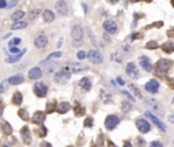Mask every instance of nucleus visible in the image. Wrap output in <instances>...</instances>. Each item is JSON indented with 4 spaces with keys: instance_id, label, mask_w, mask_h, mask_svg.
Returning <instances> with one entry per match:
<instances>
[{
    "instance_id": "f257e3e1",
    "label": "nucleus",
    "mask_w": 174,
    "mask_h": 147,
    "mask_svg": "<svg viewBox=\"0 0 174 147\" xmlns=\"http://www.w3.org/2000/svg\"><path fill=\"white\" fill-rule=\"evenodd\" d=\"M71 38H72V45L74 46H80L82 40H83V29L80 25H74L71 29Z\"/></svg>"
},
{
    "instance_id": "f03ea898",
    "label": "nucleus",
    "mask_w": 174,
    "mask_h": 147,
    "mask_svg": "<svg viewBox=\"0 0 174 147\" xmlns=\"http://www.w3.org/2000/svg\"><path fill=\"white\" fill-rule=\"evenodd\" d=\"M69 78H71V71H69L68 67L65 65V67H61L60 71H57V72L55 74V82L60 83V84H65L69 80Z\"/></svg>"
},
{
    "instance_id": "7ed1b4c3",
    "label": "nucleus",
    "mask_w": 174,
    "mask_h": 147,
    "mask_svg": "<svg viewBox=\"0 0 174 147\" xmlns=\"http://www.w3.org/2000/svg\"><path fill=\"white\" fill-rule=\"evenodd\" d=\"M170 67H172V61L166 60V59H162V60H159V63H158L155 72H157V75H159V76H166L167 70H169Z\"/></svg>"
},
{
    "instance_id": "20e7f679",
    "label": "nucleus",
    "mask_w": 174,
    "mask_h": 147,
    "mask_svg": "<svg viewBox=\"0 0 174 147\" xmlns=\"http://www.w3.org/2000/svg\"><path fill=\"white\" fill-rule=\"evenodd\" d=\"M33 90H34V94L38 97V98H44V97H46V94H48V86L44 82H37L34 84Z\"/></svg>"
},
{
    "instance_id": "39448f33",
    "label": "nucleus",
    "mask_w": 174,
    "mask_h": 147,
    "mask_svg": "<svg viewBox=\"0 0 174 147\" xmlns=\"http://www.w3.org/2000/svg\"><path fill=\"white\" fill-rule=\"evenodd\" d=\"M118 123H120V118L117 114H109L105 118V127H106V130H109V131L114 130V128L118 126Z\"/></svg>"
},
{
    "instance_id": "423d86ee",
    "label": "nucleus",
    "mask_w": 174,
    "mask_h": 147,
    "mask_svg": "<svg viewBox=\"0 0 174 147\" xmlns=\"http://www.w3.org/2000/svg\"><path fill=\"white\" fill-rule=\"evenodd\" d=\"M136 127H137V130L140 131L141 133H148L151 131L150 123H148L145 118H141V117L136 118Z\"/></svg>"
},
{
    "instance_id": "0eeeda50",
    "label": "nucleus",
    "mask_w": 174,
    "mask_h": 147,
    "mask_svg": "<svg viewBox=\"0 0 174 147\" xmlns=\"http://www.w3.org/2000/svg\"><path fill=\"white\" fill-rule=\"evenodd\" d=\"M87 59H88V61H90V63H93V64H101L103 61L102 55H101V53L98 52L97 49H93V51L88 52L87 53Z\"/></svg>"
},
{
    "instance_id": "6e6552de",
    "label": "nucleus",
    "mask_w": 174,
    "mask_h": 147,
    "mask_svg": "<svg viewBox=\"0 0 174 147\" xmlns=\"http://www.w3.org/2000/svg\"><path fill=\"white\" fill-rule=\"evenodd\" d=\"M103 29H105V32L109 33V34H116L117 30H118V26H117L116 21L106 19L105 22H103Z\"/></svg>"
},
{
    "instance_id": "1a4fd4ad",
    "label": "nucleus",
    "mask_w": 174,
    "mask_h": 147,
    "mask_svg": "<svg viewBox=\"0 0 174 147\" xmlns=\"http://www.w3.org/2000/svg\"><path fill=\"white\" fill-rule=\"evenodd\" d=\"M159 82L158 80H155V79H151V80H148L147 83H145V86H144V89L147 90L148 93H151V94H157L158 91H159Z\"/></svg>"
},
{
    "instance_id": "9d476101",
    "label": "nucleus",
    "mask_w": 174,
    "mask_h": 147,
    "mask_svg": "<svg viewBox=\"0 0 174 147\" xmlns=\"http://www.w3.org/2000/svg\"><path fill=\"white\" fill-rule=\"evenodd\" d=\"M125 71H126V75H128L129 78H132V79L139 78V70H137V67H136L135 63H128L126 64Z\"/></svg>"
},
{
    "instance_id": "9b49d317",
    "label": "nucleus",
    "mask_w": 174,
    "mask_h": 147,
    "mask_svg": "<svg viewBox=\"0 0 174 147\" xmlns=\"http://www.w3.org/2000/svg\"><path fill=\"white\" fill-rule=\"evenodd\" d=\"M48 42H49L48 37L44 36V34H41V36L36 37V40H34V46L38 48V49H42V48H45V46L48 45Z\"/></svg>"
},
{
    "instance_id": "f8f14e48",
    "label": "nucleus",
    "mask_w": 174,
    "mask_h": 147,
    "mask_svg": "<svg viewBox=\"0 0 174 147\" xmlns=\"http://www.w3.org/2000/svg\"><path fill=\"white\" fill-rule=\"evenodd\" d=\"M139 63H140L141 68H143L144 71H151L153 70V63H151L150 57H147V56H140V59H139Z\"/></svg>"
},
{
    "instance_id": "ddd939ff",
    "label": "nucleus",
    "mask_w": 174,
    "mask_h": 147,
    "mask_svg": "<svg viewBox=\"0 0 174 147\" xmlns=\"http://www.w3.org/2000/svg\"><path fill=\"white\" fill-rule=\"evenodd\" d=\"M56 10H57V12L60 15H67L68 14V3L67 2H57L56 3Z\"/></svg>"
},
{
    "instance_id": "4468645a",
    "label": "nucleus",
    "mask_w": 174,
    "mask_h": 147,
    "mask_svg": "<svg viewBox=\"0 0 174 147\" xmlns=\"http://www.w3.org/2000/svg\"><path fill=\"white\" fill-rule=\"evenodd\" d=\"M79 86H80L82 91H88V90L91 89V86H93V83H91L90 78L84 76V78H82V79L79 80Z\"/></svg>"
},
{
    "instance_id": "2eb2a0df",
    "label": "nucleus",
    "mask_w": 174,
    "mask_h": 147,
    "mask_svg": "<svg viewBox=\"0 0 174 147\" xmlns=\"http://www.w3.org/2000/svg\"><path fill=\"white\" fill-rule=\"evenodd\" d=\"M145 114H147L148 118H151V121H153V123H154L157 127H159L162 131H166V126H164V123H162V121H160V118H158L157 116H154L153 113H151V112H147Z\"/></svg>"
},
{
    "instance_id": "dca6fc26",
    "label": "nucleus",
    "mask_w": 174,
    "mask_h": 147,
    "mask_svg": "<svg viewBox=\"0 0 174 147\" xmlns=\"http://www.w3.org/2000/svg\"><path fill=\"white\" fill-rule=\"evenodd\" d=\"M42 78V70L38 67H34L29 71V79H33V80H38Z\"/></svg>"
},
{
    "instance_id": "f3484780",
    "label": "nucleus",
    "mask_w": 174,
    "mask_h": 147,
    "mask_svg": "<svg viewBox=\"0 0 174 147\" xmlns=\"http://www.w3.org/2000/svg\"><path fill=\"white\" fill-rule=\"evenodd\" d=\"M7 80H8V84H12V86H18V84L23 83L25 78H23V75L17 74V75H12L11 78H8Z\"/></svg>"
},
{
    "instance_id": "a211bd4d",
    "label": "nucleus",
    "mask_w": 174,
    "mask_h": 147,
    "mask_svg": "<svg viewBox=\"0 0 174 147\" xmlns=\"http://www.w3.org/2000/svg\"><path fill=\"white\" fill-rule=\"evenodd\" d=\"M67 67H68V70L71 71V74L72 72H80V71H86L87 70L86 65H82L79 63H71V64H68Z\"/></svg>"
},
{
    "instance_id": "6ab92c4d",
    "label": "nucleus",
    "mask_w": 174,
    "mask_h": 147,
    "mask_svg": "<svg viewBox=\"0 0 174 147\" xmlns=\"http://www.w3.org/2000/svg\"><path fill=\"white\" fill-rule=\"evenodd\" d=\"M21 135H22V139H23L25 143H30L31 140V133H30V130L27 127H23L21 130Z\"/></svg>"
},
{
    "instance_id": "aec40b11",
    "label": "nucleus",
    "mask_w": 174,
    "mask_h": 147,
    "mask_svg": "<svg viewBox=\"0 0 174 147\" xmlns=\"http://www.w3.org/2000/svg\"><path fill=\"white\" fill-rule=\"evenodd\" d=\"M42 18H44V21H45L46 23H50V22L55 21V14H53L50 10H45L44 11V14H42Z\"/></svg>"
},
{
    "instance_id": "412c9836",
    "label": "nucleus",
    "mask_w": 174,
    "mask_h": 147,
    "mask_svg": "<svg viewBox=\"0 0 174 147\" xmlns=\"http://www.w3.org/2000/svg\"><path fill=\"white\" fill-rule=\"evenodd\" d=\"M56 67H57V63H50V61H45L44 63V70L48 74H52L56 70Z\"/></svg>"
},
{
    "instance_id": "4be33fe9",
    "label": "nucleus",
    "mask_w": 174,
    "mask_h": 147,
    "mask_svg": "<svg viewBox=\"0 0 174 147\" xmlns=\"http://www.w3.org/2000/svg\"><path fill=\"white\" fill-rule=\"evenodd\" d=\"M45 120V113L44 112H36L33 116V123H36V124H40V123H42V121Z\"/></svg>"
},
{
    "instance_id": "5701e85b",
    "label": "nucleus",
    "mask_w": 174,
    "mask_h": 147,
    "mask_svg": "<svg viewBox=\"0 0 174 147\" xmlns=\"http://www.w3.org/2000/svg\"><path fill=\"white\" fill-rule=\"evenodd\" d=\"M25 52H26V49L21 51L19 53H18V55H15V56H10V57H7V59H6V61H7V63H17V61L19 60L22 56L25 55Z\"/></svg>"
},
{
    "instance_id": "b1692460",
    "label": "nucleus",
    "mask_w": 174,
    "mask_h": 147,
    "mask_svg": "<svg viewBox=\"0 0 174 147\" xmlns=\"http://www.w3.org/2000/svg\"><path fill=\"white\" fill-rule=\"evenodd\" d=\"M69 109H71V105H69L68 102H61V104L57 106V112H59V113H61V114L63 113H67Z\"/></svg>"
},
{
    "instance_id": "393cba45",
    "label": "nucleus",
    "mask_w": 174,
    "mask_h": 147,
    "mask_svg": "<svg viewBox=\"0 0 174 147\" xmlns=\"http://www.w3.org/2000/svg\"><path fill=\"white\" fill-rule=\"evenodd\" d=\"M23 17H25V11H15L14 14L11 15V19L14 21V23H15V22H19Z\"/></svg>"
},
{
    "instance_id": "a878e982",
    "label": "nucleus",
    "mask_w": 174,
    "mask_h": 147,
    "mask_svg": "<svg viewBox=\"0 0 174 147\" xmlns=\"http://www.w3.org/2000/svg\"><path fill=\"white\" fill-rule=\"evenodd\" d=\"M101 99H102L105 104H109V102H112V95L107 91H105V90H101Z\"/></svg>"
},
{
    "instance_id": "bb28decb",
    "label": "nucleus",
    "mask_w": 174,
    "mask_h": 147,
    "mask_svg": "<svg viewBox=\"0 0 174 147\" xmlns=\"http://www.w3.org/2000/svg\"><path fill=\"white\" fill-rule=\"evenodd\" d=\"M27 26V22L25 21H19V22H15V23H12L11 29L12 30H18V29H25V27Z\"/></svg>"
},
{
    "instance_id": "cd10ccee",
    "label": "nucleus",
    "mask_w": 174,
    "mask_h": 147,
    "mask_svg": "<svg viewBox=\"0 0 174 147\" xmlns=\"http://www.w3.org/2000/svg\"><path fill=\"white\" fill-rule=\"evenodd\" d=\"M2 128H3V132H4L6 135H11V133H12V128H11V126L7 123V121H3Z\"/></svg>"
},
{
    "instance_id": "c85d7f7f",
    "label": "nucleus",
    "mask_w": 174,
    "mask_h": 147,
    "mask_svg": "<svg viewBox=\"0 0 174 147\" xmlns=\"http://www.w3.org/2000/svg\"><path fill=\"white\" fill-rule=\"evenodd\" d=\"M162 49L166 53H172L174 51V42H164L162 45Z\"/></svg>"
},
{
    "instance_id": "c756f323",
    "label": "nucleus",
    "mask_w": 174,
    "mask_h": 147,
    "mask_svg": "<svg viewBox=\"0 0 174 147\" xmlns=\"http://www.w3.org/2000/svg\"><path fill=\"white\" fill-rule=\"evenodd\" d=\"M12 102H14L15 105H18V106L22 104V94L19 91H17L14 95H12Z\"/></svg>"
},
{
    "instance_id": "7c9ffc66",
    "label": "nucleus",
    "mask_w": 174,
    "mask_h": 147,
    "mask_svg": "<svg viewBox=\"0 0 174 147\" xmlns=\"http://www.w3.org/2000/svg\"><path fill=\"white\" fill-rule=\"evenodd\" d=\"M8 90V80H3L2 83H0V94H4L6 91Z\"/></svg>"
},
{
    "instance_id": "2f4dec72",
    "label": "nucleus",
    "mask_w": 174,
    "mask_h": 147,
    "mask_svg": "<svg viewBox=\"0 0 174 147\" xmlns=\"http://www.w3.org/2000/svg\"><path fill=\"white\" fill-rule=\"evenodd\" d=\"M18 114H19V117L22 118V120H29V113H27L26 109H19Z\"/></svg>"
},
{
    "instance_id": "473e14b6",
    "label": "nucleus",
    "mask_w": 174,
    "mask_h": 147,
    "mask_svg": "<svg viewBox=\"0 0 174 147\" xmlns=\"http://www.w3.org/2000/svg\"><path fill=\"white\" fill-rule=\"evenodd\" d=\"M38 15H40V8H33V10L29 12V18H30V19H36Z\"/></svg>"
},
{
    "instance_id": "72a5a7b5",
    "label": "nucleus",
    "mask_w": 174,
    "mask_h": 147,
    "mask_svg": "<svg viewBox=\"0 0 174 147\" xmlns=\"http://www.w3.org/2000/svg\"><path fill=\"white\" fill-rule=\"evenodd\" d=\"M121 110L124 112V113H128V112H131V110H132V106L129 105L128 102H125V101H124V102L121 104Z\"/></svg>"
},
{
    "instance_id": "f704fd0d",
    "label": "nucleus",
    "mask_w": 174,
    "mask_h": 147,
    "mask_svg": "<svg viewBox=\"0 0 174 147\" xmlns=\"http://www.w3.org/2000/svg\"><path fill=\"white\" fill-rule=\"evenodd\" d=\"M22 40L19 38V37H15V38H12L10 42H8V45H10V48H12V46H17V45H19Z\"/></svg>"
},
{
    "instance_id": "c9c22d12",
    "label": "nucleus",
    "mask_w": 174,
    "mask_h": 147,
    "mask_svg": "<svg viewBox=\"0 0 174 147\" xmlns=\"http://www.w3.org/2000/svg\"><path fill=\"white\" fill-rule=\"evenodd\" d=\"M129 89L132 90V93H133L135 95H137V98H141V94H140V91L137 90V87H135L133 84H131V86H129Z\"/></svg>"
},
{
    "instance_id": "e433bc0d",
    "label": "nucleus",
    "mask_w": 174,
    "mask_h": 147,
    "mask_svg": "<svg viewBox=\"0 0 174 147\" xmlns=\"http://www.w3.org/2000/svg\"><path fill=\"white\" fill-rule=\"evenodd\" d=\"M61 55L63 53L61 52H55V53H52V55H49L48 57H46V61H49L50 59H56V57H61Z\"/></svg>"
},
{
    "instance_id": "4c0bfd02",
    "label": "nucleus",
    "mask_w": 174,
    "mask_h": 147,
    "mask_svg": "<svg viewBox=\"0 0 174 147\" xmlns=\"http://www.w3.org/2000/svg\"><path fill=\"white\" fill-rule=\"evenodd\" d=\"M148 147H163V145L159 142V140H154V142L150 143V146Z\"/></svg>"
},
{
    "instance_id": "58836bf2",
    "label": "nucleus",
    "mask_w": 174,
    "mask_h": 147,
    "mask_svg": "<svg viewBox=\"0 0 174 147\" xmlns=\"http://www.w3.org/2000/svg\"><path fill=\"white\" fill-rule=\"evenodd\" d=\"M145 48H147V49H155V48H158V44L154 42V41H151V42H148L147 45H145Z\"/></svg>"
},
{
    "instance_id": "ea45409f",
    "label": "nucleus",
    "mask_w": 174,
    "mask_h": 147,
    "mask_svg": "<svg viewBox=\"0 0 174 147\" xmlns=\"http://www.w3.org/2000/svg\"><path fill=\"white\" fill-rule=\"evenodd\" d=\"M86 57H87V55H86V52H84V51H79L78 52V59L83 60V59H86Z\"/></svg>"
},
{
    "instance_id": "a19ab883",
    "label": "nucleus",
    "mask_w": 174,
    "mask_h": 147,
    "mask_svg": "<svg viewBox=\"0 0 174 147\" xmlns=\"http://www.w3.org/2000/svg\"><path fill=\"white\" fill-rule=\"evenodd\" d=\"M55 105H56L55 101H52L50 104H48V112H53V109H55Z\"/></svg>"
},
{
    "instance_id": "79ce46f5",
    "label": "nucleus",
    "mask_w": 174,
    "mask_h": 147,
    "mask_svg": "<svg viewBox=\"0 0 174 147\" xmlns=\"http://www.w3.org/2000/svg\"><path fill=\"white\" fill-rule=\"evenodd\" d=\"M84 126H86V127H91V126H93V118L87 117V120L84 121Z\"/></svg>"
},
{
    "instance_id": "37998d69",
    "label": "nucleus",
    "mask_w": 174,
    "mask_h": 147,
    "mask_svg": "<svg viewBox=\"0 0 174 147\" xmlns=\"http://www.w3.org/2000/svg\"><path fill=\"white\" fill-rule=\"evenodd\" d=\"M122 94H124L125 97H126V98H128V99H131V101H135V98H133V97H132L131 94H129V93H126V91H122Z\"/></svg>"
},
{
    "instance_id": "c03bdc74",
    "label": "nucleus",
    "mask_w": 174,
    "mask_h": 147,
    "mask_svg": "<svg viewBox=\"0 0 174 147\" xmlns=\"http://www.w3.org/2000/svg\"><path fill=\"white\" fill-rule=\"evenodd\" d=\"M10 51H11L12 53H19V52H21L19 49L17 48V46H12V48H10Z\"/></svg>"
},
{
    "instance_id": "a18cd8bd",
    "label": "nucleus",
    "mask_w": 174,
    "mask_h": 147,
    "mask_svg": "<svg viewBox=\"0 0 174 147\" xmlns=\"http://www.w3.org/2000/svg\"><path fill=\"white\" fill-rule=\"evenodd\" d=\"M45 133H46V128H45V127H41V132H40V135H41V136H45Z\"/></svg>"
},
{
    "instance_id": "49530a36",
    "label": "nucleus",
    "mask_w": 174,
    "mask_h": 147,
    "mask_svg": "<svg viewBox=\"0 0 174 147\" xmlns=\"http://www.w3.org/2000/svg\"><path fill=\"white\" fill-rule=\"evenodd\" d=\"M17 4H18V2H10V3H7V7H15Z\"/></svg>"
},
{
    "instance_id": "de8ad7c7",
    "label": "nucleus",
    "mask_w": 174,
    "mask_h": 147,
    "mask_svg": "<svg viewBox=\"0 0 174 147\" xmlns=\"http://www.w3.org/2000/svg\"><path fill=\"white\" fill-rule=\"evenodd\" d=\"M7 7V2H0V8H6Z\"/></svg>"
},
{
    "instance_id": "09e8293b",
    "label": "nucleus",
    "mask_w": 174,
    "mask_h": 147,
    "mask_svg": "<svg viewBox=\"0 0 174 147\" xmlns=\"http://www.w3.org/2000/svg\"><path fill=\"white\" fill-rule=\"evenodd\" d=\"M117 82H118L121 86H124L125 84V82H124V79H121V78H117Z\"/></svg>"
},
{
    "instance_id": "8fccbe9b",
    "label": "nucleus",
    "mask_w": 174,
    "mask_h": 147,
    "mask_svg": "<svg viewBox=\"0 0 174 147\" xmlns=\"http://www.w3.org/2000/svg\"><path fill=\"white\" fill-rule=\"evenodd\" d=\"M3 110H4V106H3V104L0 102V117H2V114H3Z\"/></svg>"
},
{
    "instance_id": "3c124183",
    "label": "nucleus",
    "mask_w": 174,
    "mask_h": 147,
    "mask_svg": "<svg viewBox=\"0 0 174 147\" xmlns=\"http://www.w3.org/2000/svg\"><path fill=\"white\" fill-rule=\"evenodd\" d=\"M169 121L174 124V114H170V116H169Z\"/></svg>"
},
{
    "instance_id": "603ef678",
    "label": "nucleus",
    "mask_w": 174,
    "mask_h": 147,
    "mask_svg": "<svg viewBox=\"0 0 174 147\" xmlns=\"http://www.w3.org/2000/svg\"><path fill=\"white\" fill-rule=\"evenodd\" d=\"M124 147H133L129 142H124Z\"/></svg>"
},
{
    "instance_id": "864d4df0",
    "label": "nucleus",
    "mask_w": 174,
    "mask_h": 147,
    "mask_svg": "<svg viewBox=\"0 0 174 147\" xmlns=\"http://www.w3.org/2000/svg\"><path fill=\"white\" fill-rule=\"evenodd\" d=\"M172 4H173V6H174V2H172Z\"/></svg>"
},
{
    "instance_id": "5fc2aeb1",
    "label": "nucleus",
    "mask_w": 174,
    "mask_h": 147,
    "mask_svg": "<svg viewBox=\"0 0 174 147\" xmlns=\"http://www.w3.org/2000/svg\"><path fill=\"white\" fill-rule=\"evenodd\" d=\"M68 147H74V146H68Z\"/></svg>"
}]
</instances>
